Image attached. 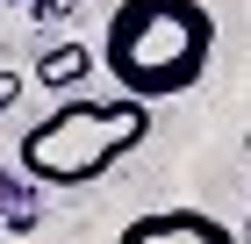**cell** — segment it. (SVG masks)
Instances as JSON below:
<instances>
[{
  "mask_svg": "<svg viewBox=\"0 0 251 244\" xmlns=\"http://www.w3.org/2000/svg\"><path fill=\"white\" fill-rule=\"evenodd\" d=\"M115 244H237V230L208 208H151V216H129Z\"/></svg>",
  "mask_w": 251,
  "mask_h": 244,
  "instance_id": "cell-3",
  "label": "cell"
},
{
  "mask_svg": "<svg viewBox=\"0 0 251 244\" xmlns=\"http://www.w3.org/2000/svg\"><path fill=\"white\" fill-rule=\"evenodd\" d=\"M36 223H43V187L29 172L0 165V237H29Z\"/></svg>",
  "mask_w": 251,
  "mask_h": 244,
  "instance_id": "cell-4",
  "label": "cell"
},
{
  "mask_svg": "<svg viewBox=\"0 0 251 244\" xmlns=\"http://www.w3.org/2000/svg\"><path fill=\"white\" fill-rule=\"evenodd\" d=\"M144 136H151V101H129V94H108V101L65 94L43 122L22 130L15 158H22V172H29L36 187H86V180H100L115 158H129Z\"/></svg>",
  "mask_w": 251,
  "mask_h": 244,
  "instance_id": "cell-2",
  "label": "cell"
},
{
  "mask_svg": "<svg viewBox=\"0 0 251 244\" xmlns=\"http://www.w3.org/2000/svg\"><path fill=\"white\" fill-rule=\"evenodd\" d=\"M22 94H29V79H22L15 65H0V122H7V115L22 108Z\"/></svg>",
  "mask_w": 251,
  "mask_h": 244,
  "instance_id": "cell-6",
  "label": "cell"
},
{
  "mask_svg": "<svg viewBox=\"0 0 251 244\" xmlns=\"http://www.w3.org/2000/svg\"><path fill=\"white\" fill-rule=\"evenodd\" d=\"M36 22H79V0H22Z\"/></svg>",
  "mask_w": 251,
  "mask_h": 244,
  "instance_id": "cell-7",
  "label": "cell"
},
{
  "mask_svg": "<svg viewBox=\"0 0 251 244\" xmlns=\"http://www.w3.org/2000/svg\"><path fill=\"white\" fill-rule=\"evenodd\" d=\"M94 65H100V57L86 51L79 36H72V43H50V51L36 57V86H50V94H72V86L94 72Z\"/></svg>",
  "mask_w": 251,
  "mask_h": 244,
  "instance_id": "cell-5",
  "label": "cell"
},
{
  "mask_svg": "<svg viewBox=\"0 0 251 244\" xmlns=\"http://www.w3.org/2000/svg\"><path fill=\"white\" fill-rule=\"evenodd\" d=\"M244 158H251V130H244Z\"/></svg>",
  "mask_w": 251,
  "mask_h": 244,
  "instance_id": "cell-8",
  "label": "cell"
},
{
  "mask_svg": "<svg viewBox=\"0 0 251 244\" xmlns=\"http://www.w3.org/2000/svg\"><path fill=\"white\" fill-rule=\"evenodd\" d=\"M215 57V15L201 0H122L100 29V72L129 101H173L201 86Z\"/></svg>",
  "mask_w": 251,
  "mask_h": 244,
  "instance_id": "cell-1",
  "label": "cell"
}]
</instances>
